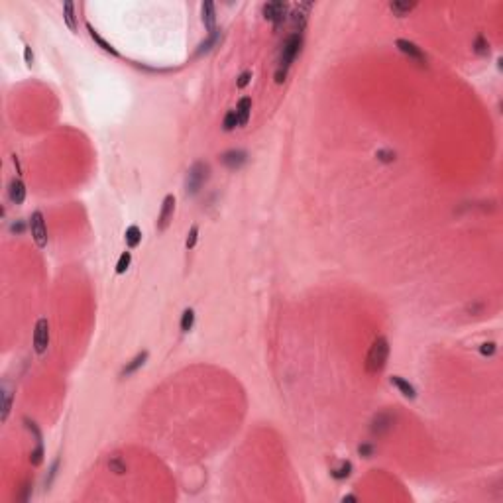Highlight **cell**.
I'll return each mask as SVG.
<instances>
[{
  "instance_id": "33",
  "label": "cell",
  "mask_w": 503,
  "mask_h": 503,
  "mask_svg": "<svg viewBox=\"0 0 503 503\" xmlns=\"http://www.w3.org/2000/svg\"><path fill=\"white\" fill-rule=\"evenodd\" d=\"M495 344L493 342H485V344H481V348H480V352L483 354V356H493L495 354Z\"/></svg>"
},
{
  "instance_id": "28",
  "label": "cell",
  "mask_w": 503,
  "mask_h": 503,
  "mask_svg": "<svg viewBox=\"0 0 503 503\" xmlns=\"http://www.w3.org/2000/svg\"><path fill=\"white\" fill-rule=\"evenodd\" d=\"M197 240H199V226L193 224V226L189 228V234H187V240H185V248H187V250H193V248L197 246Z\"/></svg>"
},
{
  "instance_id": "35",
  "label": "cell",
  "mask_w": 503,
  "mask_h": 503,
  "mask_svg": "<svg viewBox=\"0 0 503 503\" xmlns=\"http://www.w3.org/2000/svg\"><path fill=\"white\" fill-rule=\"evenodd\" d=\"M24 59H26V65H32V63H34V51H32L30 46L24 47Z\"/></svg>"
},
{
  "instance_id": "17",
  "label": "cell",
  "mask_w": 503,
  "mask_h": 503,
  "mask_svg": "<svg viewBox=\"0 0 503 503\" xmlns=\"http://www.w3.org/2000/svg\"><path fill=\"white\" fill-rule=\"evenodd\" d=\"M218 42H220V30H216V32H212V34H208V38L199 46V49L195 51V55H197V57H201L203 53H208V51H210Z\"/></svg>"
},
{
  "instance_id": "30",
  "label": "cell",
  "mask_w": 503,
  "mask_h": 503,
  "mask_svg": "<svg viewBox=\"0 0 503 503\" xmlns=\"http://www.w3.org/2000/svg\"><path fill=\"white\" fill-rule=\"evenodd\" d=\"M375 156H377V160L384 161V163H391V161H395V152H391V150H380Z\"/></svg>"
},
{
  "instance_id": "11",
  "label": "cell",
  "mask_w": 503,
  "mask_h": 503,
  "mask_svg": "<svg viewBox=\"0 0 503 503\" xmlns=\"http://www.w3.org/2000/svg\"><path fill=\"white\" fill-rule=\"evenodd\" d=\"M246 161H248V154L242 152V150H232V152H226V154L222 156V163H224L228 169H238V167H242Z\"/></svg>"
},
{
  "instance_id": "20",
  "label": "cell",
  "mask_w": 503,
  "mask_h": 503,
  "mask_svg": "<svg viewBox=\"0 0 503 503\" xmlns=\"http://www.w3.org/2000/svg\"><path fill=\"white\" fill-rule=\"evenodd\" d=\"M87 30H89L91 38H92V40H94V42H96V44H98V46H100L104 51H108V53H112V55H116V57H118V51H116V49H114V47H112V46H110L106 40H102V38H100V36L94 32V28H92L91 24H87Z\"/></svg>"
},
{
  "instance_id": "23",
  "label": "cell",
  "mask_w": 503,
  "mask_h": 503,
  "mask_svg": "<svg viewBox=\"0 0 503 503\" xmlns=\"http://www.w3.org/2000/svg\"><path fill=\"white\" fill-rule=\"evenodd\" d=\"M195 324V311L193 309H185L183 315H181V330L183 332H189Z\"/></svg>"
},
{
  "instance_id": "1",
  "label": "cell",
  "mask_w": 503,
  "mask_h": 503,
  "mask_svg": "<svg viewBox=\"0 0 503 503\" xmlns=\"http://www.w3.org/2000/svg\"><path fill=\"white\" fill-rule=\"evenodd\" d=\"M301 47H303V34H297V32H291L283 44H281V49H279V57H277V71H275V83H283L285 77H287V71L289 67L293 65V61L297 59V55L301 53Z\"/></svg>"
},
{
  "instance_id": "3",
  "label": "cell",
  "mask_w": 503,
  "mask_h": 503,
  "mask_svg": "<svg viewBox=\"0 0 503 503\" xmlns=\"http://www.w3.org/2000/svg\"><path fill=\"white\" fill-rule=\"evenodd\" d=\"M208 175H210L208 163H205V161L193 163V167L189 169L187 179H185V191H187V195H197V193L203 189V185L208 181Z\"/></svg>"
},
{
  "instance_id": "18",
  "label": "cell",
  "mask_w": 503,
  "mask_h": 503,
  "mask_svg": "<svg viewBox=\"0 0 503 503\" xmlns=\"http://www.w3.org/2000/svg\"><path fill=\"white\" fill-rule=\"evenodd\" d=\"M124 238H126V244H128V248H138L140 242H142V230H140V226L132 224L128 230H126Z\"/></svg>"
},
{
  "instance_id": "38",
  "label": "cell",
  "mask_w": 503,
  "mask_h": 503,
  "mask_svg": "<svg viewBox=\"0 0 503 503\" xmlns=\"http://www.w3.org/2000/svg\"><path fill=\"white\" fill-rule=\"evenodd\" d=\"M342 501H358V497L356 495H344Z\"/></svg>"
},
{
  "instance_id": "26",
  "label": "cell",
  "mask_w": 503,
  "mask_h": 503,
  "mask_svg": "<svg viewBox=\"0 0 503 503\" xmlns=\"http://www.w3.org/2000/svg\"><path fill=\"white\" fill-rule=\"evenodd\" d=\"M474 51L478 53V55H489V44H487V40L483 38V36H478L476 38V42H474Z\"/></svg>"
},
{
  "instance_id": "9",
  "label": "cell",
  "mask_w": 503,
  "mask_h": 503,
  "mask_svg": "<svg viewBox=\"0 0 503 503\" xmlns=\"http://www.w3.org/2000/svg\"><path fill=\"white\" fill-rule=\"evenodd\" d=\"M393 423H395V415H391V413H380V415L373 419V423H371V434L382 436V434L389 433V431L393 429Z\"/></svg>"
},
{
  "instance_id": "32",
  "label": "cell",
  "mask_w": 503,
  "mask_h": 503,
  "mask_svg": "<svg viewBox=\"0 0 503 503\" xmlns=\"http://www.w3.org/2000/svg\"><path fill=\"white\" fill-rule=\"evenodd\" d=\"M250 81H252V71H244L240 77H238V89H244V87H248L250 85Z\"/></svg>"
},
{
  "instance_id": "4",
  "label": "cell",
  "mask_w": 503,
  "mask_h": 503,
  "mask_svg": "<svg viewBox=\"0 0 503 503\" xmlns=\"http://www.w3.org/2000/svg\"><path fill=\"white\" fill-rule=\"evenodd\" d=\"M30 230H32V238L36 242L38 248H46L47 246V226L44 220V214L40 210L32 212L30 216Z\"/></svg>"
},
{
  "instance_id": "15",
  "label": "cell",
  "mask_w": 503,
  "mask_h": 503,
  "mask_svg": "<svg viewBox=\"0 0 503 503\" xmlns=\"http://www.w3.org/2000/svg\"><path fill=\"white\" fill-rule=\"evenodd\" d=\"M250 112H252V98L244 96L240 98L238 106H236V114H238V126H246L250 120Z\"/></svg>"
},
{
  "instance_id": "25",
  "label": "cell",
  "mask_w": 503,
  "mask_h": 503,
  "mask_svg": "<svg viewBox=\"0 0 503 503\" xmlns=\"http://www.w3.org/2000/svg\"><path fill=\"white\" fill-rule=\"evenodd\" d=\"M108 468H110V472H114V474H126V470H128V466H126V462H124L120 456H112V458L108 460Z\"/></svg>"
},
{
  "instance_id": "12",
  "label": "cell",
  "mask_w": 503,
  "mask_h": 503,
  "mask_svg": "<svg viewBox=\"0 0 503 503\" xmlns=\"http://www.w3.org/2000/svg\"><path fill=\"white\" fill-rule=\"evenodd\" d=\"M8 197L14 205H22L26 201V185L22 183V179H12L8 185Z\"/></svg>"
},
{
  "instance_id": "14",
  "label": "cell",
  "mask_w": 503,
  "mask_h": 503,
  "mask_svg": "<svg viewBox=\"0 0 503 503\" xmlns=\"http://www.w3.org/2000/svg\"><path fill=\"white\" fill-rule=\"evenodd\" d=\"M391 386H395V388L401 391V395L407 397V399H415V397H417L415 388H413L407 380H403L401 375H393V377H391Z\"/></svg>"
},
{
  "instance_id": "13",
  "label": "cell",
  "mask_w": 503,
  "mask_h": 503,
  "mask_svg": "<svg viewBox=\"0 0 503 503\" xmlns=\"http://www.w3.org/2000/svg\"><path fill=\"white\" fill-rule=\"evenodd\" d=\"M146 360H148V352H140V354H136L128 364H126L124 367H122V371H120V375L122 377H128V375H132V373H136L144 364H146Z\"/></svg>"
},
{
  "instance_id": "37",
  "label": "cell",
  "mask_w": 503,
  "mask_h": 503,
  "mask_svg": "<svg viewBox=\"0 0 503 503\" xmlns=\"http://www.w3.org/2000/svg\"><path fill=\"white\" fill-rule=\"evenodd\" d=\"M10 230H12V232H18V234H20V232L24 230V224H22V222H14V224L10 226Z\"/></svg>"
},
{
  "instance_id": "31",
  "label": "cell",
  "mask_w": 503,
  "mask_h": 503,
  "mask_svg": "<svg viewBox=\"0 0 503 503\" xmlns=\"http://www.w3.org/2000/svg\"><path fill=\"white\" fill-rule=\"evenodd\" d=\"M358 452H360V456H364V458H371V456L375 454V448H373V444H360V446H358Z\"/></svg>"
},
{
  "instance_id": "7",
  "label": "cell",
  "mask_w": 503,
  "mask_h": 503,
  "mask_svg": "<svg viewBox=\"0 0 503 503\" xmlns=\"http://www.w3.org/2000/svg\"><path fill=\"white\" fill-rule=\"evenodd\" d=\"M395 46H397V49H399L403 55H407L411 61H415V63H419V65H427V55H425V51H423L417 44H413V42H409V40H397Z\"/></svg>"
},
{
  "instance_id": "27",
  "label": "cell",
  "mask_w": 503,
  "mask_h": 503,
  "mask_svg": "<svg viewBox=\"0 0 503 503\" xmlns=\"http://www.w3.org/2000/svg\"><path fill=\"white\" fill-rule=\"evenodd\" d=\"M222 126H224V130H226V132H230V130H234V128H236V126H238V114H236V110H228V112H226Z\"/></svg>"
},
{
  "instance_id": "6",
  "label": "cell",
  "mask_w": 503,
  "mask_h": 503,
  "mask_svg": "<svg viewBox=\"0 0 503 503\" xmlns=\"http://www.w3.org/2000/svg\"><path fill=\"white\" fill-rule=\"evenodd\" d=\"M49 346V322L47 319H40L34 328V350L38 354H44Z\"/></svg>"
},
{
  "instance_id": "2",
  "label": "cell",
  "mask_w": 503,
  "mask_h": 503,
  "mask_svg": "<svg viewBox=\"0 0 503 503\" xmlns=\"http://www.w3.org/2000/svg\"><path fill=\"white\" fill-rule=\"evenodd\" d=\"M388 358H389V342L386 336H377L366 356V371L371 375L380 373L386 367Z\"/></svg>"
},
{
  "instance_id": "5",
  "label": "cell",
  "mask_w": 503,
  "mask_h": 503,
  "mask_svg": "<svg viewBox=\"0 0 503 503\" xmlns=\"http://www.w3.org/2000/svg\"><path fill=\"white\" fill-rule=\"evenodd\" d=\"M287 12H289L287 2H268V4H264V16H266V20L274 22L275 30H279V26L285 22Z\"/></svg>"
},
{
  "instance_id": "19",
  "label": "cell",
  "mask_w": 503,
  "mask_h": 503,
  "mask_svg": "<svg viewBox=\"0 0 503 503\" xmlns=\"http://www.w3.org/2000/svg\"><path fill=\"white\" fill-rule=\"evenodd\" d=\"M63 18L65 24L71 32H77V16H75V4L73 2H65L63 4Z\"/></svg>"
},
{
  "instance_id": "29",
  "label": "cell",
  "mask_w": 503,
  "mask_h": 503,
  "mask_svg": "<svg viewBox=\"0 0 503 503\" xmlns=\"http://www.w3.org/2000/svg\"><path fill=\"white\" fill-rule=\"evenodd\" d=\"M30 462L32 466H40L44 462V444H36V448L30 454Z\"/></svg>"
},
{
  "instance_id": "21",
  "label": "cell",
  "mask_w": 503,
  "mask_h": 503,
  "mask_svg": "<svg viewBox=\"0 0 503 503\" xmlns=\"http://www.w3.org/2000/svg\"><path fill=\"white\" fill-rule=\"evenodd\" d=\"M10 409H12V391L2 388V423H6L8 415H10Z\"/></svg>"
},
{
  "instance_id": "24",
  "label": "cell",
  "mask_w": 503,
  "mask_h": 503,
  "mask_svg": "<svg viewBox=\"0 0 503 503\" xmlns=\"http://www.w3.org/2000/svg\"><path fill=\"white\" fill-rule=\"evenodd\" d=\"M130 262H132V254H130V252H124V254L118 258V264H116V274H118V275H122V274H126V272H128V268H130Z\"/></svg>"
},
{
  "instance_id": "34",
  "label": "cell",
  "mask_w": 503,
  "mask_h": 503,
  "mask_svg": "<svg viewBox=\"0 0 503 503\" xmlns=\"http://www.w3.org/2000/svg\"><path fill=\"white\" fill-rule=\"evenodd\" d=\"M57 468H59V460H55L53 464H51V470H49V478L46 480V487H49L51 485V481H53V478L57 476Z\"/></svg>"
},
{
  "instance_id": "8",
  "label": "cell",
  "mask_w": 503,
  "mask_h": 503,
  "mask_svg": "<svg viewBox=\"0 0 503 503\" xmlns=\"http://www.w3.org/2000/svg\"><path fill=\"white\" fill-rule=\"evenodd\" d=\"M173 214H175V197L167 195L161 203V210H160V216H158V230L160 232L167 230V226L173 220Z\"/></svg>"
},
{
  "instance_id": "10",
  "label": "cell",
  "mask_w": 503,
  "mask_h": 503,
  "mask_svg": "<svg viewBox=\"0 0 503 503\" xmlns=\"http://www.w3.org/2000/svg\"><path fill=\"white\" fill-rule=\"evenodd\" d=\"M201 18L205 28L208 30V34L216 32V8L212 2H203L201 4Z\"/></svg>"
},
{
  "instance_id": "22",
  "label": "cell",
  "mask_w": 503,
  "mask_h": 503,
  "mask_svg": "<svg viewBox=\"0 0 503 503\" xmlns=\"http://www.w3.org/2000/svg\"><path fill=\"white\" fill-rule=\"evenodd\" d=\"M352 474V462H342L338 468H334V470H330V476L334 478V480H346L348 476Z\"/></svg>"
},
{
  "instance_id": "36",
  "label": "cell",
  "mask_w": 503,
  "mask_h": 503,
  "mask_svg": "<svg viewBox=\"0 0 503 503\" xmlns=\"http://www.w3.org/2000/svg\"><path fill=\"white\" fill-rule=\"evenodd\" d=\"M30 491H32V483L28 481V483H24V493H22L20 499H22V501H28V499H30Z\"/></svg>"
},
{
  "instance_id": "16",
  "label": "cell",
  "mask_w": 503,
  "mask_h": 503,
  "mask_svg": "<svg viewBox=\"0 0 503 503\" xmlns=\"http://www.w3.org/2000/svg\"><path fill=\"white\" fill-rule=\"evenodd\" d=\"M417 8V2H407V0H395V2H389V10L393 12V16L403 18L407 16L411 10Z\"/></svg>"
}]
</instances>
